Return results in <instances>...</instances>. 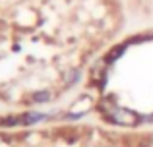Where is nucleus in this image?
Instances as JSON below:
<instances>
[{"label":"nucleus","mask_w":153,"mask_h":147,"mask_svg":"<svg viewBox=\"0 0 153 147\" xmlns=\"http://www.w3.org/2000/svg\"><path fill=\"white\" fill-rule=\"evenodd\" d=\"M105 74H107V62H97V64L91 68V74H89L91 83H99V85H101L103 79H105Z\"/></svg>","instance_id":"20e7f679"},{"label":"nucleus","mask_w":153,"mask_h":147,"mask_svg":"<svg viewBox=\"0 0 153 147\" xmlns=\"http://www.w3.org/2000/svg\"><path fill=\"white\" fill-rule=\"evenodd\" d=\"M91 106H93V101H91V97L83 95V97H79L78 101L74 103V106H72V116H82V114L87 112Z\"/></svg>","instance_id":"f03ea898"},{"label":"nucleus","mask_w":153,"mask_h":147,"mask_svg":"<svg viewBox=\"0 0 153 147\" xmlns=\"http://www.w3.org/2000/svg\"><path fill=\"white\" fill-rule=\"evenodd\" d=\"M64 79H66V85H74V83L79 79V72L74 70V72H70L68 75H64Z\"/></svg>","instance_id":"423d86ee"},{"label":"nucleus","mask_w":153,"mask_h":147,"mask_svg":"<svg viewBox=\"0 0 153 147\" xmlns=\"http://www.w3.org/2000/svg\"><path fill=\"white\" fill-rule=\"evenodd\" d=\"M51 101V91H37V93L31 95V103H47Z\"/></svg>","instance_id":"39448f33"},{"label":"nucleus","mask_w":153,"mask_h":147,"mask_svg":"<svg viewBox=\"0 0 153 147\" xmlns=\"http://www.w3.org/2000/svg\"><path fill=\"white\" fill-rule=\"evenodd\" d=\"M105 120H108L111 124H116V126H124V128H132V126H138L142 122V116L134 112L130 109H116L114 112H111L108 116H105Z\"/></svg>","instance_id":"f257e3e1"},{"label":"nucleus","mask_w":153,"mask_h":147,"mask_svg":"<svg viewBox=\"0 0 153 147\" xmlns=\"http://www.w3.org/2000/svg\"><path fill=\"white\" fill-rule=\"evenodd\" d=\"M116 109H118V103L114 101V97H103L101 101L97 103V110L103 114V116H108V114L114 112Z\"/></svg>","instance_id":"7ed1b4c3"}]
</instances>
